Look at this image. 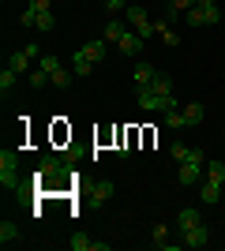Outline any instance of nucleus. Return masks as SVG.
<instances>
[{
	"label": "nucleus",
	"mask_w": 225,
	"mask_h": 251,
	"mask_svg": "<svg viewBox=\"0 0 225 251\" xmlns=\"http://www.w3.org/2000/svg\"><path fill=\"white\" fill-rule=\"evenodd\" d=\"M135 105H139L143 113H169L173 105H176V98L173 94H154V90H139V94H135Z\"/></svg>",
	"instance_id": "1"
},
{
	"label": "nucleus",
	"mask_w": 225,
	"mask_h": 251,
	"mask_svg": "<svg viewBox=\"0 0 225 251\" xmlns=\"http://www.w3.org/2000/svg\"><path fill=\"white\" fill-rule=\"evenodd\" d=\"M124 11H128V23H131V30L139 34L143 42L158 34V30H154V19H150V15H147V8H143V4H128V8H124Z\"/></svg>",
	"instance_id": "2"
},
{
	"label": "nucleus",
	"mask_w": 225,
	"mask_h": 251,
	"mask_svg": "<svg viewBox=\"0 0 225 251\" xmlns=\"http://www.w3.org/2000/svg\"><path fill=\"white\" fill-rule=\"evenodd\" d=\"M184 188H195V184H203L206 180V161H180V173H176Z\"/></svg>",
	"instance_id": "3"
},
{
	"label": "nucleus",
	"mask_w": 225,
	"mask_h": 251,
	"mask_svg": "<svg viewBox=\"0 0 225 251\" xmlns=\"http://www.w3.org/2000/svg\"><path fill=\"white\" fill-rule=\"evenodd\" d=\"M184 251H188V248H206V244H210V225H206V221H203V225H195V229H188V232H184Z\"/></svg>",
	"instance_id": "4"
},
{
	"label": "nucleus",
	"mask_w": 225,
	"mask_h": 251,
	"mask_svg": "<svg viewBox=\"0 0 225 251\" xmlns=\"http://www.w3.org/2000/svg\"><path fill=\"white\" fill-rule=\"evenodd\" d=\"M154 75H158V68H154V64H147V60H143L139 68H135V75H131V83H135V90H147V86L154 83Z\"/></svg>",
	"instance_id": "5"
},
{
	"label": "nucleus",
	"mask_w": 225,
	"mask_h": 251,
	"mask_svg": "<svg viewBox=\"0 0 225 251\" xmlns=\"http://www.w3.org/2000/svg\"><path fill=\"white\" fill-rule=\"evenodd\" d=\"M117 49L124 52V56H139V52H143V38H139L135 30H128V34L117 42Z\"/></svg>",
	"instance_id": "6"
},
{
	"label": "nucleus",
	"mask_w": 225,
	"mask_h": 251,
	"mask_svg": "<svg viewBox=\"0 0 225 251\" xmlns=\"http://www.w3.org/2000/svg\"><path fill=\"white\" fill-rule=\"evenodd\" d=\"M68 248L72 251H109V244L105 240H90V236H72Z\"/></svg>",
	"instance_id": "7"
},
{
	"label": "nucleus",
	"mask_w": 225,
	"mask_h": 251,
	"mask_svg": "<svg viewBox=\"0 0 225 251\" xmlns=\"http://www.w3.org/2000/svg\"><path fill=\"white\" fill-rule=\"evenodd\" d=\"M195 225H203V218H199V210H176V229L180 232H188V229H195Z\"/></svg>",
	"instance_id": "8"
},
{
	"label": "nucleus",
	"mask_w": 225,
	"mask_h": 251,
	"mask_svg": "<svg viewBox=\"0 0 225 251\" xmlns=\"http://www.w3.org/2000/svg\"><path fill=\"white\" fill-rule=\"evenodd\" d=\"M124 34H128V23H120V19H109V23H105V30H101V38L117 45L120 38H124Z\"/></svg>",
	"instance_id": "9"
},
{
	"label": "nucleus",
	"mask_w": 225,
	"mask_h": 251,
	"mask_svg": "<svg viewBox=\"0 0 225 251\" xmlns=\"http://www.w3.org/2000/svg\"><path fill=\"white\" fill-rule=\"evenodd\" d=\"M113 195H117V184H113V180H98L94 191H90V199H94V202H105V199H113Z\"/></svg>",
	"instance_id": "10"
},
{
	"label": "nucleus",
	"mask_w": 225,
	"mask_h": 251,
	"mask_svg": "<svg viewBox=\"0 0 225 251\" xmlns=\"http://www.w3.org/2000/svg\"><path fill=\"white\" fill-rule=\"evenodd\" d=\"M72 72L79 75V79H83V75H90V72H94V60H90V56H86V52L79 49V52L72 56Z\"/></svg>",
	"instance_id": "11"
},
{
	"label": "nucleus",
	"mask_w": 225,
	"mask_h": 251,
	"mask_svg": "<svg viewBox=\"0 0 225 251\" xmlns=\"http://www.w3.org/2000/svg\"><path fill=\"white\" fill-rule=\"evenodd\" d=\"M83 52L90 56V60H105V38H90V42H83Z\"/></svg>",
	"instance_id": "12"
},
{
	"label": "nucleus",
	"mask_w": 225,
	"mask_h": 251,
	"mask_svg": "<svg viewBox=\"0 0 225 251\" xmlns=\"http://www.w3.org/2000/svg\"><path fill=\"white\" fill-rule=\"evenodd\" d=\"M195 8H203L206 26H214V23L222 19V8H218V0H195Z\"/></svg>",
	"instance_id": "13"
},
{
	"label": "nucleus",
	"mask_w": 225,
	"mask_h": 251,
	"mask_svg": "<svg viewBox=\"0 0 225 251\" xmlns=\"http://www.w3.org/2000/svg\"><path fill=\"white\" fill-rule=\"evenodd\" d=\"M30 60H34V56H30V52H26V49H19V52H11V56H8V68H11V72H26V68H30Z\"/></svg>",
	"instance_id": "14"
},
{
	"label": "nucleus",
	"mask_w": 225,
	"mask_h": 251,
	"mask_svg": "<svg viewBox=\"0 0 225 251\" xmlns=\"http://www.w3.org/2000/svg\"><path fill=\"white\" fill-rule=\"evenodd\" d=\"M203 116H206V109H203L199 101H188V105H184V120H188V127L203 124Z\"/></svg>",
	"instance_id": "15"
},
{
	"label": "nucleus",
	"mask_w": 225,
	"mask_h": 251,
	"mask_svg": "<svg viewBox=\"0 0 225 251\" xmlns=\"http://www.w3.org/2000/svg\"><path fill=\"white\" fill-rule=\"evenodd\" d=\"M199 199H203L206 206H214V202L222 199V184H214V180H203V191H199Z\"/></svg>",
	"instance_id": "16"
},
{
	"label": "nucleus",
	"mask_w": 225,
	"mask_h": 251,
	"mask_svg": "<svg viewBox=\"0 0 225 251\" xmlns=\"http://www.w3.org/2000/svg\"><path fill=\"white\" fill-rule=\"evenodd\" d=\"M206 180L225 184V161H218V157H206Z\"/></svg>",
	"instance_id": "17"
},
{
	"label": "nucleus",
	"mask_w": 225,
	"mask_h": 251,
	"mask_svg": "<svg viewBox=\"0 0 225 251\" xmlns=\"http://www.w3.org/2000/svg\"><path fill=\"white\" fill-rule=\"evenodd\" d=\"M30 86H34V90H45V86H53V75H49L42 64H38V68L30 72Z\"/></svg>",
	"instance_id": "18"
},
{
	"label": "nucleus",
	"mask_w": 225,
	"mask_h": 251,
	"mask_svg": "<svg viewBox=\"0 0 225 251\" xmlns=\"http://www.w3.org/2000/svg\"><path fill=\"white\" fill-rule=\"evenodd\" d=\"M15 236H19V225H15V221H0V244H4V248H8V244H15Z\"/></svg>",
	"instance_id": "19"
},
{
	"label": "nucleus",
	"mask_w": 225,
	"mask_h": 251,
	"mask_svg": "<svg viewBox=\"0 0 225 251\" xmlns=\"http://www.w3.org/2000/svg\"><path fill=\"white\" fill-rule=\"evenodd\" d=\"M150 90H154V94H173V79L165 72H158V75H154V83H150Z\"/></svg>",
	"instance_id": "20"
},
{
	"label": "nucleus",
	"mask_w": 225,
	"mask_h": 251,
	"mask_svg": "<svg viewBox=\"0 0 225 251\" xmlns=\"http://www.w3.org/2000/svg\"><path fill=\"white\" fill-rule=\"evenodd\" d=\"M165 124H169V127H188V120H184V109H180V105H173L169 113H165Z\"/></svg>",
	"instance_id": "21"
},
{
	"label": "nucleus",
	"mask_w": 225,
	"mask_h": 251,
	"mask_svg": "<svg viewBox=\"0 0 225 251\" xmlns=\"http://www.w3.org/2000/svg\"><path fill=\"white\" fill-rule=\"evenodd\" d=\"M15 83H19V72H11V68H4V72H0V90L8 94V90H15Z\"/></svg>",
	"instance_id": "22"
},
{
	"label": "nucleus",
	"mask_w": 225,
	"mask_h": 251,
	"mask_svg": "<svg viewBox=\"0 0 225 251\" xmlns=\"http://www.w3.org/2000/svg\"><path fill=\"white\" fill-rule=\"evenodd\" d=\"M0 184H4V188H19V169H0Z\"/></svg>",
	"instance_id": "23"
},
{
	"label": "nucleus",
	"mask_w": 225,
	"mask_h": 251,
	"mask_svg": "<svg viewBox=\"0 0 225 251\" xmlns=\"http://www.w3.org/2000/svg\"><path fill=\"white\" fill-rule=\"evenodd\" d=\"M72 75H75V72H68V68H56V72H53V86H56V90H68Z\"/></svg>",
	"instance_id": "24"
},
{
	"label": "nucleus",
	"mask_w": 225,
	"mask_h": 251,
	"mask_svg": "<svg viewBox=\"0 0 225 251\" xmlns=\"http://www.w3.org/2000/svg\"><path fill=\"white\" fill-rule=\"evenodd\" d=\"M34 26H38V30H53V26H56L53 11H38V15H34Z\"/></svg>",
	"instance_id": "25"
},
{
	"label": "nucleus",
	"mask_w": 225,
	"mask_h": 251,
	"mask_svg": "<svg viewBox=\"0 0 225 251\" xmlns=\"http://www.w3.org/2000/svg\"><path fill=\"white\" fill-rule=\"evenodd\" d=\"M0 169H19V154L15 150H0Z\"/></svg>",
	"instance_id": "26"
},
{
	"label": "nucleus",
	"mask_w": 225,
	"mask_h": 251,
	"mask_svg": "<svg viewBox=\"0 0 225 251\" xmlns=\"http://www.w3.org/2000/svg\"><path fill=\"white\" fill-rule=\"evenodd\" d=\"M169 154H173V161L180 165V161H188V154H192V147H184V143H173V147H169Z\"/></svg>",
	"instance_id": "27"
},
{
	"label": "nucleus",
	"mask_w": 225,
	"mask_h": 251,
	"mask_svg": "<svg viewBox=\"0 0 225 251\" xmlns=\"http://www.w3.org/2000/svg\"><path fill=\"white\" fill-rule=\"evenodd\" d=\"M184 15H188V26H206L203 8H192V11H184Z\"/></svg>",
	"instance_id": "28"
},
{
	"label": "nucleus",
	"mask_w": 225,
	"mask_h": 251,
	"mask_svg": "<svg viewBox=\"0 0 225 251\" xmlns=\"http://www.w3.org/2000/svg\"><path fill=\"white\" fill-rule=\"evenodd\" d=\"M195 0H169V15H176V11H192Z\"/></svg>",
	"instance_id": "29"
},
{
	"label": "nucleus",
	"mask_w": 225,
	"mask_h": 251,
	"mask_svg": "<svg viewBox=\"0 0 225 251\" xmlns=\"http://www.w3.org/2000/svg\"><path fill=\"white\" fill-rule=\"evenodd\" d=\"M38 64H42V68H45V72H49V75H53L56 68H64V64H60V56H42V60H38Z\"/></svg>",
	"instance_id": "30"
},
{
	"label": "nucleus",
	"mask_w": 225,
	"mask_h": 251,
	"mask_svg": "<svg viewBox=\"0 0 225 251\" xmlns=\"http://www.w3.org/2000/svg\"><path fill=\"white\" fill-rule=\"evenodd\" d=\"M161 42L169 45V49H176V45H180V34H176V30H165V34H161Z\"/></svg>",
	"instance_id": "31"
},
{
	"label": "nucleus",
	"mask_w": 225,
	"mask_h": 251,
	"mask_svg": "<svg viewBox=\"0 0 225 251\" xmlns=\"http://www.w3.org/2000/svg\"><path fill=\"white\" fill-rule=\"evenodd\" d=\"M30 11L38 15V11H53V0H30Z\"/></svg>",
	"instance_id": "32"
},
{
	"label": "nucleus",
	"mask_w": 225,
	"mask_h": 251,
	"mask_svg": "<svg viewBox=\"0 0 225 251\" xmlns=\"http://www.w3.org/2000/svg\"><path fill=\"white\" fill-rule=\"evenodd\" d=\"M105 8H109V11H113V15H120V11L128 8V0H105Z\"/></svg>",
	"instance_id": "33"
},
{
	"label": "nucleus",
	"mask_w": 225,
	"mask_h": 251,
	"mask_svg": "<svg viewBox=\"0 0 225 251\" xmlns=\"http://www.w3.org/2000/svg\"><path fill=\"white\" fill-rule=\"evenodd\" d=\"M165 232H169V229H165V225L158 221V225H154V244H161V240H165Z\"/></svg>",
	"instance_id": "34"
},
{
	"label": "nucleus",
	"mask_w": 225,
	"mask_h": 251,
	"mask_svg": "<svg viewBox=\"0 0 225 251\" xmlns=\"http://www.w3.org/2000/svg\"><path fill=\"white\" fill-rule=\"evenodd\" d=\"M19 23H23V26H34V11L26 8V11H23V15H19Z\"/></svg>",
	"instance_id": "35"
},
{
	"label": "nucleus",
	"mask_w": 225,
	"mask_h": 251,
	"mask_svg": "<svg viewBox=\"0 0 225 251\" xmlns=\"http://www.w3.org/2000/svg\"><path fill=\"white\" fill-rule=\"evenodd\" d=\"M131 4H139V0H131Z\"/></svg>",
	"instance_id": "36"
}]
</instances>
